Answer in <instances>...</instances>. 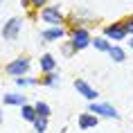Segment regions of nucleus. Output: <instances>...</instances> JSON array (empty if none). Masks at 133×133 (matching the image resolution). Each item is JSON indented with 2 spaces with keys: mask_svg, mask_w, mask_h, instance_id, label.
I'll use <instances>...</instances> for the list:
<instances>
[{
  "mask_svg": "<svg viewBox=\"0 0 133 133\" xmlns=\"http://www.w3.org/2000/svg\"><path fill=\"white\" fill-rule=\"evenodd\" d=\"M90 27L88 25H70L68 27V43L72 45L75 52H81V50L90 48Z\"/></svg>",
  "mask_w": 133,
  "mask_h": 133,
  "instance_id": "1",
  "label": "nucleus"
},
{
  "mask_svg": "<svg viewBox=\"0 0 133 133\" xmlns=\"http://www.w3.org/2000/svg\"><path fill=\"white\" fill-rule=\"evenodd\" d=\"M2 72L9 75V77H23V75H29V72H32V59H29L27 54L16 56V59H11V61H7L5 65H2Z\"/></svg>",
  "mask_w": 133,
  "mask_h": 133,
  "instance_id": "2",
  "label": "nucleus"
},
{
  "mask_svg": "<svg viewBox=\"0 0 133 133\" xmlns=\"http://www.w3.org/2000/svg\"><path fill=\"white\" fill-rule=\"evenodd\" d=\"M86 111L95 113L99 119H119V117H122V113H119L111 102H99V99L88 102V108H86Z\"/></svg>",
  "mask_w": 133,
  "mask_h": 133,
  "instance_id": "3",
  "label": "nucleus"
},
{
  "mask_svg": "<svg viewBox=\"0 0 133 133\" xmlns=\"http://www.w3.org/2000/svg\"><path fill=\"white\" fill-rule=\"evenodd\" d=\"M23 23H25L23 16H11V18H7L5 25H2V29H0V36H2L5 41H9V43L18 41V36H21V32H23Z\"/></svg>",
  "mask_w": 133,
  "mask_h": 133,
  "instance_id": "4",
  "label": "nucleus"
},
{
  "mask_svg": "<svg viewBox=\"0 0 133 133\" xmlns=\"http://www.w3.org/2000/svg\"><path fill=\"white\" fill-rule=\"evenodd\" d=\"M38 11H41L38 18H41L45 25H65V14L61 11L59 5H45V7L38 9Z\"/></svg>",
  "mask_w": 133,
  "mask_h": 133,
  "instance_id": "5",
  "label": "nucleus"
},
{
  "mask_svg": "<svg viewBox=\"0 0 133 133\" xmlns=\"http://www.w3.org/2000/svg\"><path fill=\"white\" fill-rule=\"evenodd\" d=\"M102 36H106L111 43H122V41H126V32H124V25H122V21H115V23H108V25H104V29H102Z\"/></svg>",
  "mask_w": 133,
  "mask_h": 133,
  "instance_id": "6",
  "label": "nucleus"
},
{
  "mask_svg": "<svg viewBox=\"0 0 133 133\" xmlns=\"http://www.w3.org/2000/svg\"><path fill=\"white\" fill-rule=\"evenodd\" d=\"M65 36H68L65 25H48L41 32V43H56V41H63Z\"/></svg>",
  "mask_w": 133,
  "mask_h": 133,
  "instance_id": "7",
  "label": "nucleus"
},
{
  "mask_svg": "<svg viewBox=\"0 0 133 133\" xmlns=\"http://www.w3.org/2000/svg\"><path fill=\"white\" fill-rule=\"evenodd\" d=\"M75 90L81 95V97L86 99V102H95V99H99V92H97V88H92L86 79H75Z\"/></svg>",
  "mask_w": 133,
  "mask_h": 133,
  "instance_id": "8",
  "label": "nucleus"
},
{
  "mask_svg": "<svg viewBox=\"0 0 133 133\" xmlns=\"http://www.w3.org/2000/svg\"><path fill=\"white\" fill-rule=\"evenodd\" d=\"M27 102H29L27 95L21 92V90H9V92L2 95V106H18V108H21V106L27 104Z\"/></svg>",
  "mask_w": 133,
  "mask_h": 133,
  "instance_id": "9",
  "label": "nucleus"
},
{
  "mask_svg": "<svg viewBox=\"0 0 133 133\" xmlns=\"http://www.w3.org/2000/svg\"><path fill=\"white\" fill-rule=\"evenodd\" d=\"M99 122L102 119L95 115V113H90V111H86V113H81L77 117V124H79V129L81 131H88V129H95V126H99Z\"/></svg>",
  "mask_w": 133,
  "mask_h": 133,
  "instance_id": "10",
  "label": "nucleus"
},
{
  "mask_svg": "<svg viewBox=\"0 0 133 133\" xmlns=\"http://www.w3.org/2000/svg\"><path fill=\"white\" fill-rule=\"evenodd\" d=\"M61 84V75L59 70H52V72H43L38 77V86H45V88H59Z\"/></svg>",
  "mask_w": 133,
  "mask_h": 133,
  "instance_id": "11",
  "label": "nucleus"
},
{
  "mask_svg": "<svg viewBox=\"0 0 133 133\" xmlns=\"http://www.w3.org/2000/svg\"><path fill=\"white\" fill-rule=\"evenodd\" d=\"M38 65H41V75H43V72H52V70L59 68V65H56V56L50 54V52H43V54H41Z\"/></svg>",
  "mask_w": 133,
  "mask_h": 133,
  "instance_id": "12",
  "label": "nucleus"
},
{
  "mask_svg": "<svg viewBox=\"0 0 133 133\" xmlns=\"http://www.w3.org/2000/svg\"><path fill=\"white\" fill-rule=\"evenodd\" d=\"M106 54L111 56L113 63H124L126 61V50H122V43H111V48Z\"/></svg>",
  "mask_w": 133,
  "mask_h": 133,
  "instance_id": "13",
  "label": "nucleus"
},
{
  "mask_svg": "<svg viewBox=\"0 0 133 133\" xmlns=\"http://www.w3.org/2000/svg\"><path fill=\"white\" fill-rule=\"evenodd\" d=\"M90 48H95L97 52H104V54H106L108 48H111V41H108L106 36H102V34H99V36H92V38H90Z\"/></svg>",
  "mask_w": 133,
  "mask_h": 133,
  "instance_id": "14",
  "label": "nucleus"
},
{
  "mask_svg": "<svg viewBox=\"0 0 133 133\" xmlns=\"http://www.w3.org/2000/svg\"><path fill=\"white\" fill-rule=\"evenodd\" d=\"M14 84L18 86V88H34V86H38V77H32V75L14 77Z\"/></svg>",
  "mask_w": 133,
  "mask_h": 133,
  "instance_id": "15",
  "label": "nucleus"
},
{
  "mask_svg": "<svg viewBox=\"0 0 133 133\" xmlns=\"http://www.w3.org/2000/svg\"><path fill=\"white\" fill-rule=\"evenodd\" d=\"M32 129H34L36 133H45L50 129V117H41V115H36L34 122H32Z\"/></svg>",
  "mask_w": 133,
  "mask_h": 133,
  "instance_id": "16",
  "label": "nucleus"
},
{
  "mask_svg": "<svg viewBox=\"0 0 133 133\" xmlns=\"http://www.w3.org/2000/svg\"><path fill=\"white\" fill-rule=\"evenodd\" d=\"M21 117L25 119V122H29V124H32V122H34V117H36V111H34V104H23L21 106Z\"/></svg>",
  "mask_w": 133,
  "mask_h": 133,
  "instance_id": "17",
  "label": "nucleus"
},
{
  "mask_svg": "<svg viewBox=\"0 0 133 133\" xmlns=\"http://www.w3.org/2000/svg\"><path fill=\"white\" fill-rule=\"evenodd\" d=\"M34 111H36V115H41V117H52V108H50L48 102H36Z\"/></svg>",
  "mask_w": 133,
  "mask_h": 133,
  "instance_id": "18",
  "label": "nucleus"
},
{
  "mask_svg": "<svg viewBox=\"0 0 133 133\" xmlns=\"http://www.w3.org/2000/svg\"><path fill=\"white\" fill-rule=\"evenodd\" d=\"M21 5H23V9H43L45 5H50V0H21Z\"/></svg>",
  "mask_w": 133,
  "mask_h": 133,
  "instance_id": "19",
  "label": "nucleus"
},
{
  "mask_svg": "<svg viewBox=\"0 0 133 133\" xmlns=\"http://www.w3.org/2000/svg\"><path fill=\"white\" fill-rule=\"evenodd\" d=\"M122 25H124V32H126V36H133V16L124 18V21H122Z\"/></svg>",
  "mask_w": 133,
  "mask_h": 133,
  "instance_id": "20",
  "label": "nucleus"
},
{
  "mask_svg": "<svg viewBox=\"0 0 133 133\" xmlns=\"http://www.w3.org/2000/svg\"><path fill=\"white\" fill-rule=\"evenodd\" d=\"M61 54L65 56V59H70V56H75L77 52L72 50V45H70V43H63V48H61Z\"/></svg>",
  "mask_w": 133,
  "mask_h": 133,
  "instance_id": "21",
  "label": "nucleus"
},
{
  "mask_svg": "<svg viewBox=\"0 0 133 133\" xmlns=\"http://www.w3.org/2000/svg\"><path fill=\"white\" fill-rule=\"evenodd\" d=\"M126 41H129V48L133 50V36H126Z\"/></svg>",
  "mask_w": 133,
  "mask_h": 133,
  "instance_id": "22",
  "label": "nucleus"
},
{
  "mask_svg": "<svg viewBox=\"0 0 133 133\" xmlns=\"http://www.w3.org/2000/svg\"><path fill=\"white\" fill-rule=\"evenodd\" d=\"M2 119H5V111H2V106H0V124H2Z\"/></svg>",
  "mask_w": 133,
  "mask_h": 133,
  "instance_id": "23",
  "label": "nucleus"
},
{
  "mask_svg": "<svg viewBox=\"0 0 133 133\" xmlns=\"http://www.w3.org/2000/svg\"><path fill=\"white\" fill-rule=\"evenodd\" d=\"M2 2H5V0H0V7H2Z\"/></svg>",
  "mask_w": 133,
  "mask_h": 133,
  "instance_id": "24",
  "label": "nucleus"
},
{
  "mask_svg": "<svg viewBox=\"0 0 133 133\" xmlns=\"http://www.w3.org/2000/svg\"><path fill=\"white\" fill-rule=\"evenodd\" d=\"M0 77H2V68H0Z\"/></svg>",
  "mask_w": 133,
  "mask_h": 133,
  "instance_id": "25",
  "label": "nucleus"
}]
</instances>
